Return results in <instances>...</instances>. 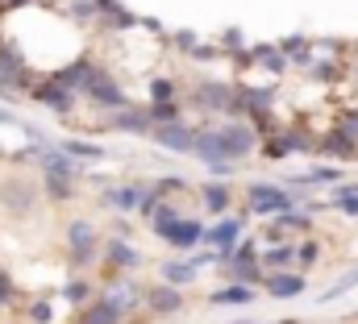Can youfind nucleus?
<instances>
[{"instance_id": "20e7f679", "label": "nucleus", "mask_w": 358, "mask_h": 324, "mask_svg": "<svg viewBox=\"0 0 358 324\" xmlns=\"http://www.w3.org/2000/svg\"><path fill=\"white\" fill-rule=\"evenodd\" d=\"M159 146H167L171 154H192V129L187 125H179V121H167V125H159Z\"/></svg>"}, {"instance_id": "a878e982", "label": "nucleus", "mask_w": 358, "mask_h": 324, "mask_svg": "<svg viewBox=\"0 0 358 324\" xmlns=\"http://www.w3.org/2000/svg\"><path fill=\"white\" fill-rule=\"evenodd\" d=\"M176 221H179V212H176V208H159V216H155V233H159V237H167Z\"/></svg>"}, {"instance_id": "bb28decb", "label": "nucleus", "mask_w": 358, "mask_h": 324, "mask_svg": "<svg viewBox=\"0 0 358 324\" xmlns=\"http://www.w3.org/2000/svg\"><path fill=\"white\" fill-rule=\"evenodd\" d=\"M292 258H296V253H292V245H279V249H271V253L263 258V262H267L271 270H279V266H287Z\"/></svg>"}, {"instance_id": "0eeeda50", "label": "nucleus", "mask_w": 358, "mask_h": 324, "mask_svg": "<svg viewBox=\"0 0 358 324\" xmlns=\"http://www.w3.org/2000/svg\"><path fill=\"white\" fill-rule=\"evenodd\" d=\"M179 308H183V295H179V287L163 283V287H155V291H150V312H159V316H171V312H179Z\"/></svg>"}, {"instance_id": "9d476101", "label": "nucleus", "mask_w": 358, "mask_h": 324, "mask_svg": "<svg viewBox=\"0 0 358 324\" xmlns=\"http://www.w3.org/2000/svg\"><path fill=\"white\" fill-rule=\"evenodd\" d=\"M88 96L92 100H100V104H125V96H121V87H113L108 80H100V75H92V83H88Z\"/></svg>"}, {"instance_id": "6e6552de", "label": "nucleus", "mask_w": 358, "mask_h": 324, "mask_svg": "<svg viewBox=\"0 0 358 324\" xmlns=\"http://www.w3.org/2000/svg\"><path fill=\"white\" fill-rule=\"evenodd\" d=\"M67 237H71V249H76V258H80V262H88V258H92V245H96V229H92L88 221H71Z\"/></svg>"}, {"instance_id": "39448f33", "label": "nucleus", "mask_w": 358, "mask_h": 324, "mask_svg": "<svg viewBox=\"0 0 358 324\" xmlns=\"http://www.w3.org/2000/svg\"><path fill=\"white\" fill-rule=\"evenodd\" d=\"M238 233H242V216H225L221 225H213L208 233H200V242H208L213 249H234Z\"/></svg>"}, {"instance_id": "393cba45", "label": "nucleus", "mask_w": 358, "mask_h": 324, "mask_svg": "<svg viewBox=\"0 0 358 324\" xmlns=\"http://www.w3.org/2000/svg\"><path fill=\"white\" fill-rule=\"evenodd\" d=\"M150 121H159V125L179 121V117H176V104H171V100H155V108H150Z\"/></svg>"}, {"instance_id": "2eb2a0df", "label": "nucleus", "mask_w": 358, "mask_h": 324, "mask_svg": "<svg viewBox=\"0 0 358 324\" xmlns=\"http://www.w3.org/2000/svg\"><path fill=\"white\" fill-rule=\"evenodd\" d=\"M146 125H150V117H142V112H117L113 117V129H125V133H146Z\"/></svg>"}, {"instance_id": "c756f323", "label": "nucleus", "mask_w": 358, "mask_h": 324, "mask_svg": "<svg viewBox=\"0 0 358 324\" xmlns=\"http://www.w3.org/2000/svg\"><path fill=\"white\" fill-rule=\"evenodd\" d=\"M67 300H71V304L88 300V283H71V287H67Z\"/></svg>"}, {"instance_id": "cd10ccee", "label": "nucleus", "mask_w": 358, "mask_h": 324, "mask_svg": "<svg viewBox=\"0 0 358 324\" xmlns=\"http://www.w3.org/2000/svg\"><path fill=\"white\" fill-rule=\"evenodd\" d=\"M150 96H155V100H171V96H176V83L171 80H155L150 83Z\"/></svg>"}, {"instance_id": "4be33fe9", "label": "nucleus", "mask_w": 358, "mask_h": 324, "mask_svg": "<svg viewBox=\"0 0 358 324\" xmlns=\"http://www.w3.org/2000/svg\"><path fill=\"white\" fill-rule=\"evenodd\" d=\"M108 258H113V262H121V266H138V262H142V253H134L125 242H113V245H108Z\"/></svg>"}, {"instance_id": "b1692460", "label": "nucleus", "mask_w": 358, "mask_h": 324, "mask_svg": "<svg viewBox=\"0 0 358 324\" xmlns=\"http://www.w3.org/2000/svg\"><path fill=\"white\" fill-rule=\"evenodd\" d=\"M350 287H358V266L350 270V274H342V279H338V283L321 295V300H338V295H342V291H350Z\"/></svg>"}, {"instance_id": "5701e85b", "label": "nucleus", "mask_w": 358, "mask_h": 324, "mask_svg": "<svg viewBox=\"0 0 358 324\" xmlns=\"http://www.w3.org/2000/svg\"><path fill=\"white\" fill-rule=\"evenodd\" d=\"M325 154H334V159H355V150H350V138H342V133H338V138H329V142H325Z\"/></svg>"}, {"instance_id": "1a4fd4ad", "label": "nucleus", "mask_w": 358, "mask_h": 324, "mask_svg": "<svg viewBox=\"0 0 358 324\" xmlns=\"http://www.w3.org/2000/svg\"><path fill=\"white\" fill-rule=\"evenodd\" d=\"M267 291L275 295V300H296V295L304 291V279H300V274H279V270H275V274L267 279Z\"/></svg>"}, {"instance_id": "ddd939ff", "label": "nucleus", "mask_w": 358, "mask_h": 324, "mask_svg": "<svg viewBox=\"0 0 358 324\" xmlns=\"http://www.w3.org/2000/svg\"><path fill=\"white\" fill-rule=\"evenodd\" d=\"M213 304H255V291H250L246 283H234V287L213 291Z\"/></svg>"}, {"instance_id": "6ab92c4d", "label": "nucleus", "mask_w": 358, "mask_h": 324, "mask_svg": "<svg viewBox=\"0 0 358 324\" xmlns=\"http://www.w3.org/2000/svg\"><path fill=\"white\" fill-rule=\"evenodd\" d=\"M63 154H67V159H92V162L104 159V150L92 146V142H63Z\"/></svg>"}, {"instance_id": "2f4dec72", "label": "nucleus", "mask_w": 358, "mask_h": 324, "mask_svg": "<svg viewBox=\"0 0 358 324\" xmlns=\"http://www.w3.org/2000/svg\"><path fill=\"white\" fill-rule=\"evenodd\" d=\"M4 300H13V279L0 270V304H4Z\"/></svg>"}, {"instance_id": "9b49d317", "label": "nucleus", "mask_w": 358, "mask_h": 324, "mask_svg": "<svg viewBox=\"0 0 358 324\" xmlns=\"http://www.w3.org/2000/svg\"><path fill=\"white\" fill-rule=\"evenodd\" d=\"M121 308H125L121 300H104V304H96L88 316H84V324H117L121 321Z\"/></svg>"}, {"instance_id": "f704fd0d", "label": "nucleus", "mask_w": 358, "mask_h": 324, "mask_svg": "<svg viewBox=\"0 0 358 324\" xmlns=\"http://www.w3.org/2000/svg\"><path fill=\"white\" fill-rule=\"evenodd\" d=\"M342 133H358V112H350V121H342Z\"/></svg>"}, {"instance_id": "4468645a", "label": "nucleus", "mask_w": 358, "mask_h": 324, "mask_svg": "<svg viewBox=\"0 0 358 324\" xmlns=\"http://www.w3.org/2000/svg\"><path fill=\"white\" fill-rule=\"evenodd\" d=\"M196 96H200V104H213V108H225V104H229V87H225V83H213V80L200 83Z\"/></svg>"}, {"instance_id": "423d86ee", "label": "nucleus", "mask_w": 358, "mask_h": 324, "mask_svg": "<svg viewBox=\"0 0 358 324\" xmlns=\"http://www.w3.org/2000/svg\"><path fill=\"white\" fill-rule=\"evenodd\" d=\"M200 233H204V229H200V221H192V216H179L176 225H171V233H167V242L176 245L179 253H183V249H192V245L200 242Z\"/></svg>"}, {"instance_id": "f8f14e48", "label": "nucleus", "mask_w": 358, "mask_h": 324, "mask_svg": "<svg viewBox=\"0 0 358 324\" xmlns=\"http://www.w3.org/2000/svg\"><path fill=\"white\" fill-rule=\"evenodd\" d=\"M163 283H171V287L196 283V266H192V262H167V266H163Z\"/></svg>"}, {"instance_id": "7ed1b4c3", "label": "nucleus", "mask_w": 358, "mask_h": 324, "mask_svg": "<svg viewBox=\"0 0 358 324\" xmlns=\"http://www.w3.org/2000/svg\"><path fill=\"white\" fill-rule=\"evenodd\" d=\"M221 142H225V154H229V162H234V159H246V154L255 150V133H250L246 125H225V129H221Z\"/></svg>"}, {"instance_id": "72a5a7b5", "label": "nucleus", "mask_w": 358, "mask_h": 324, "mask_svg": "<svg viewBox=\"0 0 358 324\" xmlns=\"http://www.w3.org/2000/svg\"><path fill=\"white\" fill-rule=\"evenodd\" d=\"M0 125H21V121H17L13 112H4V108H0ZM21 129H29V125H21ZM29 133H34V129H29Z\"/></svg>"}, {"instance_id": "412c9836", "label": "nucleus", "mask_w": 358, "mask_h": 324, "mask_svg": "<svg viewBox=\"0 0 358 324\" xmlns=\"http://www.w3.org/2000/svg\"><path fill=\"white\" fill-rule=\"evenodd\" d=\"M142 200V187H117V191H108V204L113 208H134Z\"/></svg>"}, {"instance_id": "f257e3e1", "label": "nucleus", "mask_w": 358, "mask_h": 324, "mask_svg": "<svg viewBox=\"0 0 358 324\" xmlns=\"http://www.w3.org/2000/svg\"><path fill=\"white\" fill-rule=\"evenodd\" d=\"M292 204V196L283 187H271V183H250V212L255 216H271V212H283Z\"/></svg>"}, {"instance_id": "473e14b6", "label": "nucleus", "mask_w": 358, "mask_h": 324, "mask_svg": "<svg viewBox=\"0 0 358 324\" xmlns=\"http://www.w3.org/2000/svg\"><path fill=\"white\" fill-rule=\"evenodd\" d=\"M263 63H267L271 71H283V54H263Z\"/></svg>"}, {"instance_id": "c85d7f7f", "label": "nucleus", "mask_w": 358, "mask_h": 324, "mask_svg": "<svg viewBox=\"0 0 358 324\" xmlns=\"http://www.w3.org/2000/svg\"><path fill=\"white\" fill-rule=\"evenodd\" d=\"M29 321H34V324H50V321H55L50 304H34V308H29Z\"/></svg>"}, {"instance_id": "f3484780", "label": "nucleus", "mask_w": 358, "mask_h": 324, "mask_svg": "<svg viewBox=\"0 0 358 324\" xmlns=\"http://www.w3.org/2000/svg\"><path fill=\"white\" fill-rule=\"evenodd\" d=\"M42 166H46L50 175H76V166H71V159H67L63 150H42Z\"/></svg>"}, {"instance_id": "aec40b11", "label": "nucleus", "mask_w": 358, "mask_h": 324, "mask_svg": "<svg viewBox=\"0 0 358 324\" xmlns=\"http://www.w3.org/2000/svg\"><path fill=\"white\" fill-rule=\"evenodd\" d=\"M204 204H208L213 212H225V204H229V187H225V183H208V187H204Z\"/></svg>"}, {"instance_id": "7c9ffc66", "label": "nucleus", "mask_w": 358, "mask_h": 324, "mask_svg": "<svg viewBox=\"0 0 358 324\" xmlns=\"http://www.w3.org/2000/svg\"><path fill=\"white\" fill-rule=\"evenodd\" d=\"M317 258H321V249H317L313 242H308V245H300V262H304V266H308V262H317Z\"/></svg>"}, {"instance_id": "dca6fc26", "label": "nucleus", "mask_w": 358, "mask_h": 324, "mask_svg": "<svg viewBox=\"0 0 358 324\" xmlns=\"http://www.w3.org/2000/svg\"><path fill=\"white\" fill-rule=\"evenodd\" d=\"M34 96H38V100H46V104H55V108H67V104H71V96H67V87H63L59 80H55V83H46V87H38Z\"/></svg>"}, {"instance_id": "a211bd4d", "label": "nucleus", "mask_w": 358, "mask_h": 324, "mask_svg": "<svg viewBox=\"0 0 358 324\" xmlns=\"http://www.w3.org/2000/svg\"><path fill=\"white\" fill-rule=\"evenodd\" d=\"M334 204L346 212V216H358V187L346 183V187H334Z\"/></svg>"}, {"instance_id": "f03ea898", "label": "nucleus", "mask_w": 358, "mask_h": 324, "mask_svg": "<svg viewBox=\"0 0 358 324\" xmlns=\"http://www.w3.org/2000/svg\"><path fill=\"white\" fill-rule=\"evenodd\" d=\"M192 154L204 162V166H208V162H229L225 142H221V129H217V133H213V129H208V133H192Z\"/></svg>"}]
</instances>
